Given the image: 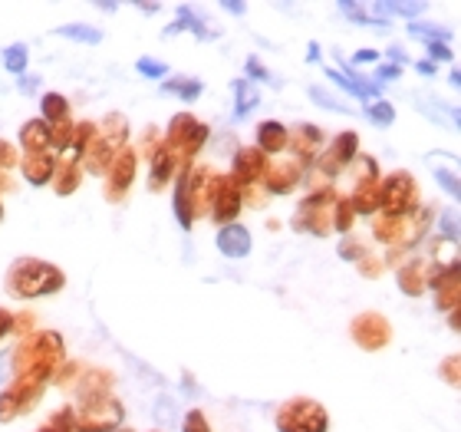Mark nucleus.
I'll return each instance as SVG.
<instances>
[{"label": "nucleus", "mask_w": 461, "mask_h": 432, "mask_svg": "<svg viewBox=\"0 0 461 432\" xmlns=\"http://www.w3.org/2000/svg\"><path fill=\"white\" fill-rule=\"evenodd\" d=\"M218 251L225 257H248L250 255V234L248 228H241V225H225V228L218 231Z\"/></svg>", "instance_id": "1"}, {"label": "nucleus", "mask_w": 461, "mask_h": 432, "mask_svg": "<svg viewBox=\"0 0 461 432\" xmlns=\"http://www.w3.org/2000/svg\"><path fill=\"white\" fill-rule=\"evenodd\" d=\"M231 89H234V96H237L234 119H244L250 109H257V106H261V93H257V86H254V83H248V79H234V83H231Z\"/></svg>", "instance_id": "2"}, {"label": "nucleus", "mask_w": 461, "mask_h": 432, "mask_svg": "<svg viewBox=\"0 0 461 432\" xmlns=\"http://www.w3.org/2000/svg\"><path fill=\"white\" fill-rule=\"evenodd\" d=\"M181 30H191V33H195L198 40L211 37V33L204 30V24H201L198 17L191 13V7H188V3H181V7H178V17H175V24L165 26V37H175V33H181Z\"/></svg>", "instance_id": "3"}, {"label": "nucleus", "mask_w": 461, "mask_h": 432, "mask_svg": "<svg viewBox=\"0 0 461 432\" xmlns=\"http://www.w3.org/2000/svg\"><path fill=\"white\" fill-rule=\"evenodd\" d=\"M26 63H30V50H26L24 43H10V47L3 50V70L13 73L17 79L26 73Z\"/></svg>", "instance_id": "4"}, {"label": "nucleus", "mask_w": 461, "mask_h": 432, "mask_svg": "<svg viewBox=\"0 0 461 432\" xmlns=\"http://www.w3.org/2000/svg\"><path fill=\"white\" fill-rule=\"evenodd\" d=\"M162 93H172V96H178L181 102H195L201 96V83L198 79H168V83H162Z\"/></svg>", "instance_id": "5"}, {"label": "nucleus", "mask_w": 461, "mask_h": 432, "mask_svg": "<svg viewBox=\"0 0 461 432\" xmlns=\"http://www.w3.org/2000/svg\"><path fill=\"white\" fill-rule=\"evenodd\" d=\"M56 37H66V40H76V43H99L102 40V30H96V26H86V24H66L56 30Z\"/></svg>", "instance_id": "6"}, {"label": "nucleus", "mask_w": 461, "mask_h": 432, "mask_svg": "<svg viewBox=\"0 0 461 432\" xmlns=\"http://www.w3.org/2000/svg\"><path fill=\"white\" fill-rule=\"evenodd\" d=\"M175 215L181 225H191V202H188V182L185 178H178V189H175Z\"/></svg>", "instance_id": "7"}, {"label": "nucleus", "mask_w": 461, "mask_h": 432, "mask_svg": "<svg viewBox=\"0 0 461 432\" xmlns=\"http://www.w3.org/2000/svg\"><path fill=\"white\" fill-rule=\"evenodd\" d=\"M409 33L419 40H428V43H445V40L451 37L445 26H428V24H415V20L409 24Z\"/></svg>", "instance_id": "8"}, {"label": "nucleus", "mask_w": 461, "mask_h": 432, "mask_svg": "<svg viewBox=\"0 0 461 432\" xmlns=\"http://www.w3.org/2000/svg\"><path fill=\"white\" fill-rule=\"evenodd\" d=\"M366 115H369V122H375V126H389V122L396 119V109L382 99H373L369 102V109H366Z\"/></svg>", "instance_id": "9"}, {"label": "nucleus", "mask_w": 461, "mask_h": 432, "mask_svg": "<svg viewBox=\"0 0 461 432\" xmlns=\"http://www.w3.org/2000/svg\"><path fill=\"white\" fill-rule=\"evenodd\" d=\"M310 99H316V102H320V106H323V109H337V113H343V115H349V113H353V109H349L346 102H339L337 96H330V93H326L323 86H310Z\"/></svg>", "instance_id": "10"}, {"label": "nucleus", "mask_w": 461, "mask_h": 432, "mask_svg": "<svg viewBox=\"0 0 461 432\" xmlns=\"http://www.w3.org/2000/svg\"><path fill=\"white\" fill-rule=\"evenodd\" d=\"M136 70L142 73L145 79H162L168 77V63H162V60H152V56H142L136 63Z\"/></svg>", "instance_id": "11"}, {"label": "nucleus", "mask_w": 461, "mask_h": 432, "mask_svg": "<svg viewBox=\"0 0 461 432\" xmlns=\"http://www.w3.org/2000/svg\"><path fill=\"white\" fill-rule=\"evenodd\" d=\"M280 136H284V126H280V122H264V126H261V145H264V149L277 152V149L284 145Z\"/></svg>", "instance_id": "12"}, {"label": "nucleus", "mask_w": 461, "mask_h": 432, "mask_svg": "<svg viewBox=\"0 0 461 432\" xmlns=\"http://www.w3.org/2000/svg\"><path fill=\"white\" fill-rule=\"evenodd\" d=\"M425 7H428V3H386L389 17H392V13H402V17H419Z\"/></svg>", "instance_id": "13"}, {"label": "nucleus", "mask_w": 461, "mask_h": 432, "mask_svg": "<svg viewBox=\"0 0 461 432\" xmlns=\"http://www.w3.org/2000/svg\"><path fill=\"white\" fill-rule=\"evenodd\" d=\"M43 115H66V99L50 93L47 99H43Z\"/></svg>", "instance_id": "14"}, {"label": "nucleus", "mask_w": 461, "mask_h": 432, "mask_svg": "<svg viewBox=\"0 0 461 432\" xmlns=\"http://www.w3.org/2000/svg\"><path fill=\"white\" fill-rule=\"evenodd\" d=\"M438 228H445V238L448 241H458V215L455 211H445L442 221H438Z\"/></svg>", "instance_id": "15"}, {"label": "nucleus", "mask_w": 461, "mask_h": 432, "mask_svg": "<svg viewBox=\"0 0 461 432\" xmlns=\"http://www.w3.org/2000/svg\"><path fill=\"white\" fill-rule=\"evenodd\" d=\"M339 10L346 13V17H353V24H369V13L362 10L359 3H349V0H343V3H339Z\"/></svg>", "instance_id": "16"}, {"label": "nucleus", "mask_w": 461, "mask_h": 432, "mask_svg": "<svg viewBox=\"0 0 461 432\" xmlns=\"http://www.w3.org/2000/svg\"><path fill=\"white\" fill-rule=\"evenodd\" d=\"M264 79H270L267 77V66H264L257 56H250L248 60V83H264Z\"/></svg>", "instance_id": "17"}, {"label": "nucleus", "mask_w": 461, "mask_h": 432, "mask_svg": "<svg viewBox=\"0 0 461 432\" xmlns=\"http://www.w3.org/2000/svg\"><path fill=\"white\" fill-rule=\"evenodd\" d=\"M435 178H438V185H445V191H448L451 198H458V195H461V189H458V178H455V172H442V168H438V172H435Z\"/></svg>", "instance_id": "18"}, {"label": "nucleus", "mask_w": 461, "mask_h": 432, "mask_svg": "<svg viewBox=\"0 0 461 432\" xmlns=\"http://www.w3.org/2000/svg\"><path fill=\"white\" fill-rule=\"evenodd\" d=\"M399 73H402V66L382 63L379 70H375V86H379V83H392V79H399Z\"/></svg>", "instance_id": "19"}, {"label": "nucleus", "mask_w": 461, "mask_h": 432, "mask_svg": "<svg viewBox=\"0 0 461 432\" xmlns=\"http://www.w3.org/2000/svg\"><path fill=\"white\" fill-rule=\"evenodd\" d=\"M428 56H432L428 63H435V60H445V63H451V60H455V53H451L445 43H428Z\"/></svg>", "instance_id": "20"}, {"label": "nucleus", "mask_w": 461, "mask_h": 432, "mask_svg": "<svg viewBox=\"0 0 461 432\" xmlns=\"http://www.w3.org/2000/svg\"><path fill=\"white\" fill-rule=\"evenodd\" d=\"M375 60H379V53H375V50H359L356 56H353V63H356V66H362V63H375Z\"/></svg>", "instance_id": "21"}, {"label": "nucleus", "mask_w": 461, "mask_h": 432, "mask_svg": "<svg viewBox=\"0 0 461 432\" xmlns=\"http://www.w3.org/2000/svg\"><path fill=\"white\" fill-rule=\"evenodd\" d=\"M221 10H227V13H237V17H241V13L248 10V3H241V0H225V3H221Z\"/></svg>", "instance_id": "22"}, {"label": "nucleus", "mask_w": 461, "mask_h": 432, "mask_svg": "<svg viewBox=\"0 0 461 432\" xmlns=\"http://www.w3.org/2000/svg\"><path fill=\"white\" fill-rule=\"evenodd\" d=\"M37 83H40L37 77H26V73H24V79H17V86L24 89V93H33V89H37Z\"/></svg>", "instance_id": "23"}, {"label": "nucleus", "mask_w": 461, "mask_h": 432, "mask_svg": "<svg viewBox=\"0 0 461 432\" xmlns=\"http://www.w3.org/2000/svg\"><path fill=\"white\" fill-rule=\"evenodd\" d=\"M415 70H419V73H425V77H435V63H428V60H419V63H415Z\"/></svg>", "instance_id": "24"}, {"label": "nucleus", "mask_w": 461, "mask_h": 432, "mask_svg": "<svg viewBox=\"0 0 461 432\" xmlns=\"http://www.w3.org/2000/svg\"><path fill=\"white\" fill-rule=\"evenodd\" d=\"M316 60H320V47L310 43V47H307V63H316Z\"/></svg>", "instance_id": "25"}, {"label": "nucleus", "mask_w": 461, "mask_h": 432, "mask_svg": "<svg viewBox=\"0 0 461 432\" xmlns=\"http://www.w3.org/2000/svg\"><path fill=\"white\" fill-rule=\"evenodd\" d=\"M138 10L142 13H159L162 10V3H138Z\"/></svg>", "instance_id": "26"}, {"label": "nucleus", "mask_w": 461, "mask_h": 432, "mask_svg": "<svg viewBox=\"0 0 461 432\" xmlns=\"http://www.w3.org/2000/svg\"><path fill=\"white\" fill-rule=\"evenodd\" d=\"M7 360H10V353H0V383H3V373H7Z\"/></svg>", "instance_id": "27"}, {"label": "nucleus", "mask_w": 461, "mask_h": 432, "mask_svg": "<svg viewBox=\"0 0 461 432\" xmlns=\"http://www.w3.org/2000/svg\"><path fill=\"white\" fill-rule=\"evenodd\" d=\"M96 7H99V10H106V13H115V10H119V3H96Z\"/></svg>", "instance_id": "28"}, {"label": "nucleus", "mask_w": 461, "mask_h": 432, "mask_svg": "<svg viewBox=\"0 0 461 432\" xmlns=\"http://www.w3.org/2000/svg\"><path fill=\"white\" fill-rule=\"evenodd\" d=\"M448 83H451V86H458V83H461V73H458V70H451V77H448Z\"/></svg>", "instance_id": "29"}]
</instances>
